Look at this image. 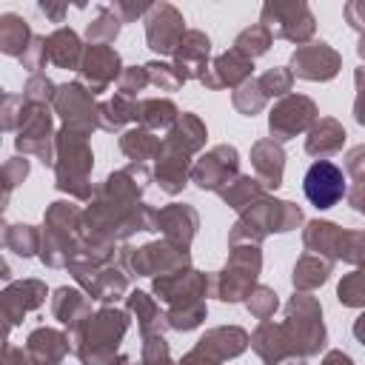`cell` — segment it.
Wrapping results in <instances>:
<instances>
[{"label": "cell", "instance_id": "6da1fadb", "mask_svg": "<svg viewBox=\"0 0 365 365\" xmlns=\"http://www.w3.org/2000/svg\"><path fill=\"white\" fill-rule=\"evenodd\" d=\"M345 194V177L342 171L328 163V160H319L308 168L305 174V197L317 205V208H331L342 200Z\"/></svg>", "mask_w": 365, "mask_h": 365}]
</instances>
